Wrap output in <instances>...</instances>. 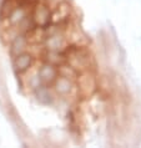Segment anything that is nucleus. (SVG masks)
I'll use <instances>...</instances> for the list:
<instances>
[{"mask_svg":"<svg viewBox=\"0 0 141 148\" xmlns=\"http://www.w3.org/2000/svg\"><path fill=\"white\" fill-rule=\"evenodd\" d=\"M0 38L29 95L61 103L93 90L91 56L68 0H3Z\"/></svg>","mask_w":141,"mask_h":148,"instance_id":"1","label":"nucleus"}]
</instances>
